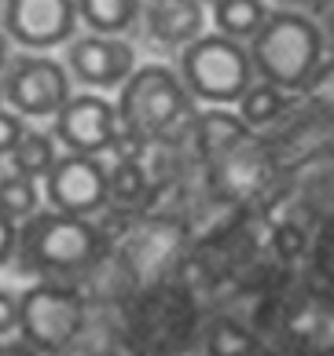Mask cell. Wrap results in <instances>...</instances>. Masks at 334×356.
<instances>
[{"instance_id": "obj_1", "label": "cell", "mask_w": 334, "mask_h": 356, "mask_svg": "<svg viewBox=\"0 0 334 356\" xmlns=\"http://www.w3.org/2000/svg\"><path fill=\"white\" fill-rule=\"evenodd\" d=\"M100 232L92 220L66 217L56 209H37L19 228V246L15 254L26 272L45 275V280H59V275H74L96 265L100 257Z\"/></svg>"}, {"instance_id": "obj_2", "label": "cell", "mask_w": 334, "mask_h": 356, "mask_svg": "<svg viewBox=\"0 0 334 356\" xmlns=\"http://www.w3.org/2000/svg\"><path fill=\"white\" fill-rule=\"evenodd\" d=\"M319 51H324V33L312 19L298 11H276L261 22L250 44V67H257L264 85L301 88L312 77Z\"/></svg>"}, {"instance_id": "obj_3", "label": "cell", "mask_w": 334, "mask_h": 356, "mask_svg": "<svg viewBox=\"0 0 334 356\" xmlns=\"http://www.w3.org/2000/svg\"><path fill=\"white\" fill-rule=\"evenodd\" d=\"M118 125L140 136H166L180 118H188V88L169 67H140L129 74L118 96Z\"/></svg>"}, {"instance_id": "obj_4", "label": "cell", "mask_w": 334, "mask_h": 356, "mask_svg": "<svg viewBox=\"0 0 334 356\" xmlns=\"http://www.w3.org/2000/svg\"><path fill=\"white\" fill-rule=\"evenodd\" d=\"M250 51L221 33H206L184 48L180 81L191 96L206 103H235L250 88Z\"/></svg>"}, {"instance_id": "obj_5", "label": "cell", "mask_w": 334, "mask_h": 356, "mask_svg": "<svg viewBox=\"0 0 334 356\" xmlns=\"http://www.w3.org/2000/svg\"><path fill=\"white\" fill-rule=\"evenodd\" d=\"M19 331L37 353H63L85 331V301L77 290L56 280L30 286L19 298Z\"/></svg>"}, {"instance_id": "obj_6", "label": "cell", "mask_w": 334, "mask_h": 356, "mask_svg": "<svg viewBox=\"0 0 334 356\" xmlns=\"http://www.w3.org/2000/svg\"><path fill=\"white\" fill-rule=\"evenodd\" d=\"M45 195L56 213L66 217H96L100 209L111 202V188H106V165L92 154H63L51 173L45 177Z\"/></svg>"}, {"instance_id": "obj_7", "label": "cell", "mask_w": 334, "mask_h": 356, "mask_svg": "<svg viewBox=\"0 0 334 356\" xmlns=\"http://www.w3.org/2000/svg\"><path fill=\"white\" fill-rule=\"evenodd\" d=\"M4 99L26 118H56L70 99V77L48 56H22L4 77Z\"/></svg>"}, {"instance_id": "obj_8", "label": "cell", "mask_w": 334, "mask_h": 356, "mask_svg": "<svg viewBox=\"0 0 334 356\" xmlns=\"http://www.w3.org/2000/svg\"><path fill=\"white\" fill-rule=\"evenodd\" d=\"M118 111L103 96H70L66 107L56 114V140L70 154H92L106 151L118 136Z\"/></svg>"}, {"instance_id": "obj_9", "label": "cell", "mask_w": 334, "mask_h": 356, "mask_svg": "<svg viewBox=\"0 0 334 356\" xmlns=\"http://www.w3.org/2000/svg\"><path fill=\"white\" fill-rule=\"evenodd\" d=\"M77 26L74 0H8L4 30L26 48H56Z\"/></svg>"}, {"instance_id": "obj_10", "label": "cell", "mask_w": 334, "mask_h": 356, "mask_svg": "<svg viewBox=\"0 0 334 356\" xmlns=\"http://www.w3.org/2000/svg\"><path fill=\"white\" fill-rule=\"evenodd\" d=\"M70 70L92 88H118L132 74V48L118 37H81L70 44Z\"/></svg>"}, {"instance_id": "obj_11", "label": "cell", "mask_w": 334, "mask_h": 356, "mask_svg": "<svg viewBox=\"0 0 334 356\" xmlns=\"http://www.w3.org/2000/svg\"><path fill=\"white\" fill-rule=\"evenodd\" d=\"M202 4L198 0H147V30L162 44H191L202 37Z\"/></svg>"}, {"instance_id": "obj_12", "label": "cell", "mask_w": 334, "mask_h": 356, "mask_svg": "<svg viewBox=\"0 0 334 356\" xmlns=\"http://www.w3.org/2000/svg\"><path fill=\"white\" fill-rule=\"evenodd\" d=\"M81 15L100 37H114L129 30L140 15V0H74Z\"/></svg>"}, {"instance_id": "obj_13", "label": "cell", "mask_w": 334, "mask_h": 356, "mask_svg": "<svg viewBox=\"0 0 334 356\" xmlns=\"http://www.w3.org/2000/svg\"><path fill=\"white\" fill-rule=\"evenodd\" d=\"M264 19H269V11L261 0H217L213 4V22H217L221 37H232V41L253 37Z\"/></svg>"}, {"instance_id": "obj_14", "label": "cell", "mask_w": 334, "mask_h": 356, "mask_svg": "<svg viewBox=\"0 0 334 356\" xmlns=\"http://www.w3.org/2000/svg\"><path fill=\"white\" fill-rule=\"evenodd\" d=\"M56 162H59V154H56V143H51L48 133H30V129H26L19 147L11 151V173H22L30 180L48 177Z\"/></svg>"}, {"instance_id": "obj_15", "label": "cell", "mask_w": 334, "mask_h": 356, "mask_svg": "<svg viewBox=\"0 0 334 356\" xmlns=\"http://www.w3.org/2000/svg\"><path fill=\"white\" fill-rule=\"evenodd\" d=\"M41 206V191H37V180L22 177V173H4L0 177V213L11 220H30Z\"/></svg>"}, {"instance_id": "obj_16", "label": "cell", "mask_w": 334, "mask_h": 356, "mask_svg": "<svg viewBox=\"0 0 334 356\" xmlns=\"http://www.w3.org/2000/svg\"><path fill=\"white\" fill-rule=\"evenodd\" d=\"M283 114V92L276 85H250L239 99V122L246 129H261V125H272L276 118Z\"/></svg>"}, {"instance_id": "obj_17", "label": "cell", "mask_w": 334, "mask_h": 356, "mask_svg": "<svg viewBox=\"0 0 334 356\" xmlns=\"http://www.w3.org/2000/svg\"><path fill=\"white\" fill-rule=\"evenodd\" d=\"M243 136H246V125L239 122L235 114H228V111H209L202 122H198V143H202L206 154L228 151V147H235Z\"/></svg>"}, {"instance_id": "obj_18", "label": "cell", "mask_w": 334, "mask_h": 356, "mask_svg": "<svg viewBox=\"0 0 334 356\" xmlns=\"http://www.w3.org/2000/svg\"><path fill=\"white\" fill-rule=\"evenodd\" d=\"M106 188H111V199H118V202H136L147 188L143 165L140 162H114V169H106Z\"/></svg>"}, {"instance_id": "obj_19", "label": "cell", "mask_w": 334, "mask_h": 356, "mask_svg": "<svg viewBox=\"0 0 334 356\" xmlns=\"http://www.w3.org/2000/svg\"><path fill=\"white\" fill-rule=\"evenodd\" d=\"M209 349H213V356H243V353L253 349V341H250V334L243 331V327L221 320L209 334Z\"/></svg>"}, {"instance_id": "obj_20", "label": "cell", "mask_w": 334, "mask_h": 356, "mask_svg": "<svg viewBox=\"0 0 334 356\" xmlns=\"http://www.w3.org/2000/svg\"><path fill=\"white\" fill-rule=\"evenodd\" d=\"M111 151L118 154V162H140L143 151H147V136L129 133V129H118V136H114V143H111Z\"/></svg>"}, {"instance_id": "obj_21", "label": "cell", "mask_w": 334, "mask_h": 356, "mask_svg": "<svg viewBox=\"0 0 334 356\" xmlns=\"http://www.w3.org/2000/svg\"><path fill=\"white\" fill-rule=\"evenodd\" d=\"M26 136V125H22V118L19 114H8V111H0V154H8L19 147V140Z\"/></svg>"}, {"instance_id": "obj_22", "label": "cell", "mask_w": 334, "mask_h": 356, "mask_svg": "<svg viewBox=\"0 0 334 356\" xmlns=\"http://www.w3.org/2000/svg\"><path fill=\"white\" fill-rule=\"evenodd\" d=\"M19 331V298L11 290H0V338Z\"/></svg>"}, {"instance_id": "obj_23", "label": "cell", "mask_w": 334, "mask_h": 356, "mask_svg": "<svg viewBox=\"0 0 334 356\" xmlns=\"http://www.w3.org/2000/svg\"><path fill=\"white\" fill-rule=\"evenodd\" d=\"M276 250H279L283 257L301 254V250H305V235H301V228H294V224H283V228L276 232Z\"/></svg>"}, {"instance_id": "obj_24", "label": "cell", "mask_w": 334, "mask_h": 356, "mask_svg": "<svg viewBox=\"0 0 334 356\" xmlns=\"http://www.w3.org/2000/svg\"><path fill=\"white\" fill-rule=\"evenodd\" d=\"M15 246H19V224L0 213V265H8L15 257Z\"/></svg>"}, {"instance_id": "obj_25", "label": "cell", "mask_w": 334, "mask_h": 356, "mask_svg": "<svg viewBox=\"0 0 334 356\" xmlns=\"http://www.w3.org/2000/svg\"><path fill=\"white\" fill-rule=\"evenodd\" d=\"M0 356H37V349H30L26 341H8V346H0Z\"/></svg>"}, {"instance_id": "obj_26", "label": "cell", "mask_w": 334, "mask_h": 356, "mask_svg": "<svg viewBox=\"0 0 334 356\" xmlns=\"http://www.w3.org/2000/svg\"><path fill=\"white\" fill-rule=\"evenodd\" d=\"M4 67H8V37L0 33V70H4Z\"/></svg>"}, {"instance_id": "obj_27", "label": "cell", "mask_w": 334, "mask_h": 356, "mask_svg": "<svg viewBox=\"0 0 334 356\" xmlns=\"http://www.w3.org/2000/svg\"><path fill=\"white\" fill-rule=\"evenodd\" d=\"M327 37L334 41V8H331V15H327Z\"/></svg>"}, {"instance_id": "obj_28", "label": "cell", "mask_w": 334, "mask_h": 356, "mask_svg": "<svg viewBox=\"0 0 334 356\" xmlns=\"http://www.w3.org/2000/svg\"><path fill=\"white\" fill-rule=\"evenodd\" d=\"M287 4H316V0H287Z\"/></svg>"}, {"instance_id": "obj_29", "label": "cell", "mask_w": 334, "mask_h": 356, "mask_svg": "<svg viewBox=\"0 0 334 356\" xmlns=\"http://www.w3.org/2000/svg\"><path fill=\"white\" fill-rule=\"evenodd\" d=\"M198 4H217V0H198Z\"/></svg>"}, {"instance_id": "obj_30", "label": "cell", "mask_w": 334, "mask_h": 356, "mask_svg": "<svg viewBox=\"0 0 334 356\" xmlns=\"http://www.w3.org/2000/svg\"><path fill=\"white\" fill-rule=\"evenodd\" d=\"M0 103H4V88H0Z\"/></svg>"}]
</instances>
